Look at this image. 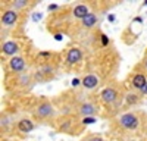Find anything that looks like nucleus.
<instances>
[{
  "label": "nucleus",
  "instance_id": "f257e3e1",
  "mask_svg": "<svg viewBox=\"0 0 147 141\" xmlns=\"http://www.w3.org/2000/svg\"><path fill=\"white\" fill-rule=\"evenodd\" d=\"M119 124L127 129H136L138 125V117L134 113H124L119 117Z\"/></svg>",
  "mask_w": 147,
  "mask_h": 141
},
{
  "label": "nucleus",
  "instance_id": "f03ea898",
  "mask_svg": "<svg viewBox=\"0 0 147 141\" xmlns=\"http://www.w3.org/2000/svg\"><path fill=\"white\" fill-rule=\"evenodd\" d=\"M82 57V53L80 49H77V47H72V49L68 52V56H66V62L69 65H74V63H78L81 60Z\"/></svg>",
  "mask_w": 147,
  "mask_h": 141
},
{
  "label": "nucleus",
  "instance_id": "7ed1b4c3",
  "mask_svg": "<svg viewBox=\"0 0 147 141\" xmlns=\"http://www.w3.org/2000/svg\"><path fill=\"white\" fill-rule=\"evenodd\" d=\"M100 97H102V100L105 101V103H113L115 100H116V97H118V93L113 90V88H105L103 91H102V94H100Z\"/></svg>",
  "mask_w": 147,
  "mask_h": 141
},
{
  "label": "nucleus",
  "instance_id": "20e7f679",
  "mask_svg": "<svg viewBox=\"0 0 147 141\" xmlns=\"http://www.w3.org/2000/svg\"><path fill=\"white\" fill-rule=\"evenodd\" d=\"M18 21V13L15 10H6L3 16H2V22L5 23V25L10 27V25H13V23Z\"/></svg>",
  "mask_w": 147,
  "mask_h": 141
},
{
  "label": "nucleus",
  "instance_id": "39448f33",
  "mask_svg": "<svg viewBox=\"0 0 147 141\" xmlns=\"http://www.w3.org/2000/svg\"><path fill=\"white\" fill-rule=\"evenodd\" d=\"M9 66L10 69L13 70V72H21V70L25 68V62H24V59L22 57H12L10 60H9Z\"/></svg>",
  "mask_w": 147,
  "mask_h": 141
},
{
  "label": "nucleus",
  "instance_id": "423d86ee",
  "mask_svg": "<svg viewBox=\"0 0 147 141\" xmlns=\"http://www.w3.org/2000/svg\"><path fill=\"white\" fill-rule=\"evenodd\" d=\"M2 50H3V53L6 56H15L18 53V50H19V47H18V44L15 41H6L3 44V47H2Z\"/></svg>",
  "mask_w": 147,
  "mask_h": 141
},
{
  "label": "nucleus",
  "instance_id": "0eeeda50",
  "mask_svg": "<svg viewBox=\"0 0 147 141\" xmlns=\"http://www.w3.org/2000/svg\"><path fill=\"white\" fill-rule=\"evenodd\" d=\"M147 84V79H146V75L144 74H136L132 78V87L137 88V90H143L144 85Z\"/></svg>",
  "mask_w": 147,
  "mask_h": 141
},
{
  "label": "nucleus",
  "instance_id": "6e6552de",
  "mask_svg": "<svg viewBox=\"0 0 147 141\" xmlns=\"http://www.w3.org/2000/svg\"><path fill=\"white\" fill-rule=\"evenodd\" d=\"M37 115L41 116V117H47V116L53 115V107H52V104H50V103H43V104H40L38 109H37Z\"/></svg>",
  "mask_w": 147,
  "mask_h": 141
},
{
  "label": "nucleus",
  "instance_id": "1a4fd4ad",
  "mask_svg": "<svg viewBox=\"0 0 147 141\" xmlns=\"http://www.w3.org/2000/svg\"><path fill=\"white\" fill-rule=\"evenodd\" d=\"M97 84H99V78H97L96 75H93V74L87 75V77L82 79V85H84L85 88H88V90L97 87Z\"/></svg>",
  "mask_w": 147,
  "mask_h": 141
},
{
  "label": "nucleus",
  "instance_id": "9d476101",
  "mask_svg": "<svg viewBox=\"0 0 147 141\" xmlns=\"http://www.w3.org/2000/svg\"><path fill=\"white\" fill-rule=\"evenodd\" d=\"M87 15H88V7L85 5H78V6H75V9H74V16L81 19V21Z\"/></svg>",
  "mask_w": 147,
  "mask_h": 141
},
{
  "label": "nucleus",
  "instance_id": "9b49d317",
  "mask_svg": "<svg viewBox=\"0 0 147 141\" xmlns=\"http://www.w3.org/2000/svg\"><path fill=\"white\" fill-rule=\"evenodd\" d=\"M18 129L21 132H30V131L34 129V124L30 119H21L18 122Z\"/></svg>",
  "mask_w": 147,
  "mask_h": 141
},
{
  "label": "nucleus",
  "instance_id": "f8f14e48",
  "mask_svg": "<svg viewBox=\"0 0 147 141\" xmlns=\"http://www.w3.org/2000/svg\"><path fill=\"white\" fill-rule=\"evenodd\" d=\"M96 110H97V109H96V106L91 104V103H85V104H82V106H81V109H80V112L84 115V117H88V116L94 115Z\"/></svg>",
  "mask_w": 147,
  "mask_h": 141
},
{
  "label": "nucleus",
  "instance_id": "ddd939ff",
  "mask_svg": "<svg viewBox=\"0 0 147 141\" xmlns=\"http://www.w3.org/2000/svg\"><path fill=\"white\" fill-rule=\"evenodd\" d=\"M81 22H82V27H85V28H91V27H94V25H96V22H97V16H96L94 13H88V15L85 16Z\"/></svg>",
  "mask_w": 147,
  "mask_h": 141
},
{
  "label": "nucleus",
  "instance_id": "4468645a",
  "mask_svg": "<svg viewBox=\"0 0 147 141\" xmlns=\"http://www.w3.org/2000/svg\"><path fill=\"white\" fill-rule=\"evenodd\" d=\"M137 100H138V96L137 94H132V93H129V94H127V101L131 104V103H137Z\"/></svg>",
  "mask_w": 147,
  "mask_h": 141
},
{
  "label": "nucleus",
  "instance_id": "2eb2a0df",
  "mask_svg": "<svg viewBox=\"0 0 147 141\" xmlns=\"http://www.w3.org/2000/svg\"><path fill=\"white\" fill-rule=\"evenodd\" d=\"M28 2H25V0H18V2H13V6L15 7H24Z\"/></svg>",
  "mask_w": 147,
  "mask_h": 141
},
{
  "label": "nucleus",
  "instance_id": "dca6fc26",
  "mask_svg": "<svg viewBox=\"0 0 147 141\" xmlns=\"http://www.w3.org/2000/svg\"><path fill=\"white\" fill-rule=\"evenodd\" d=\"M94 122H96V119H94V117H91V116L84 117V119H82V124H94Z\"/></svg>",
  "mask_w": 147,
  "mask_h": 141
},
{
  "label": "nucleus",
  "instance_id": "f3484780",
  "mask_svg": "<svg viewBox=\"0 0 147 141\" xmlns=\"http://www.w3.org/2000/svg\"><path fill=\"white\" fill-rule=\"evenodd\" d=\"M88 141H103V140H102L100 137H93V138H90Z\"/></svg>",
  "mask_w": 147,
  "mask_h": 141
},
{
  "label": "nucleus",
  "instance_id": "a211bd4d",
  "mask_svg": "<svg viewBox=\"0 0 147 141\" xmlns=\"http://www.w3.org/2000/svg\"><path fill=\"white\" fill-rule=\"evenodd\" d=\"M141 94H144V96H147V84L144 85V88L141 90Z\"/></svg>",
  "mask_w": 147,
  "mask_h": 141
},
{
  "label": "nucleus",
  "instance_id": "6ab92c4d",
  "mask_svg": "<svg viewBox=\"0 0 147 141\" xmlns=\"http://www.w3.org/2000/svg\"><path fill=\"white\" fill-rule=\"evenodd\" d=\"M102 41H103V44H107V37L106 35H102Z\"/></svg>",
  "mask_w": 147,
  "mask_h": 141
},
{
  "label": "nucleus",
  "instance_id": "aec40b11",
  "mask_svg": "<svg viewBox=\"0 0 147 141\" xmlns=\"http://www.w3.org/2000/svg\"><path fill=\"white\" fill-rule=\"evenodd\" d=\"M144 66L147 68V59H146V60H144Z\"/></svg>",
  "mask_w": 147,
  "mask_h": 141
},
{
  "label": "nucleus",
  "instance_id": "412c9836",
  "mask_svg": "<svg viewBox=\"0 0 147 141\" xmlns=\"http://www.w3.org/2000/svg\"><path fill=\"white\" fill-rule=\"evenodd\" d=\"M144 5H147V0H146V2H144Z\"/></svg>",
  "mask_w": 147,
  "mask_h": 141
}]
</instances>
